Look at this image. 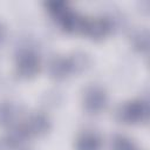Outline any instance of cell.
Returning a JSON list of instances; mask_svg holds the SVG:
<instances>
[{"mask_svg": "<svg viewBox=\"0 0 150 150\" xmlns=\"http://www.w3.org/2000/svg\"><path fill=\"white\" fill-rule=\"evenodd\" d=\"M112 21L105 15H97L93 18L86 16L82 34L90 38L91 40L100 41L110 35L112 32Z\"/></svg>", "mask_w": 150, "mask_h": 150, "instance_id": "obj_7", "label": "cell"}, {"mask_svg": "<svg viewBox=\"0 0 150 150\" xmlns=\"http://www.w3.org/2000/svg\"><path fill=\"white\" fill-rule=\"evenodd\" d=\"M21 134L27 138L46 135L50 129V120L45 112H32L16 123Z\"/></svg>", "mask_w": 150, "mask_h": 150, "instance_id": "obj_5", "label": "cell"}, {"mask_svg": "<svg viewBox=\"0 0 150 150\" xmlns=\"http://www.w3.org/2000/svg\"><path fill=\"white\" fill-rule=\"evenodd\" d=\"M107 90L98 84L88 86L82 94V107L90 115H97L104 111L108 107Z\"/></svg>", "mask_w": 150, "mask_h": 150, "instance_id": "obj_6", "label": "cell"}, {"mask_svg": "<svg viewBox=\"0 0 150 150\" xmlns=\"http://www.w3.org/2000/svg\"><path fill=\"white\" fill-rule=\"evenodd\" d=\"M111 150H141L138 145L128 136L115 135L111 139Z\"/></svg>", "mask_w": 150, "mask_h": 150, "instance_id": "obj_10", "label": "cell"}, {"mask_svg": "<svg viewBox=\"0 0 150 150\" xmlns=\"http://www.w3.org/2000/svg\"><path fill=\"white\" fill-rule=\"evenodd\" d=\"M150 108L148 101L143 98H132L120 105L117 109V118L127 125H138L148 122Z\"/></svg>", "mask_w": 150, "mask_h": 150, "instance_id": "obj_3", "label": "cell"}, {"mask_svg": "<svg viewBox=\"0 0 150 150\" xmlns=\"http://www.w3.org/2000/svg\"><path fill=\"white\" fill-rule=\"evenodd\" d=\"M102 137L93 130L80 132L75 139V150H102Z\"/></svg>", "mask_w": 150, "mask_h": 150, "instance_id": "obj_8", "label": "cell"}, {"mask_svg": "<svg viewBox=\"0 0 150 150\" xmlns=\"http://www.w3.org/2000/svg\"><path fill=\"white\" fill-rule=\"evenodd\" d=\"M19 107L11 101L0 102V125L2 127H13L19 121Z\"/></svg>", "mask_w": 150, "mask_h": 150, "instance_id": "obj_9", "label": "cell"}, {"mask_svg": "<svg viewBox=\"0 0 150 150\" xmlns=\"http://www.w3.org/2000/svg\"><path fill=\"white\" fill-rule=\"evenodd\" d=\"M88 56L83 53H75L71 55L54 56L48 63L49 76L54 80H64L69 76L81 73L88 67Z\"/></svg>", "mask_w": 150, "mask_h": 150, "instance_id": "obj_2", "label": "cell"}, {"mask_svg": "<svg viewBox=\"0 0 150 150\" xmlns=\"http://www.w3.org/2000/svg\"><path fill=\"white\" fill-rule=\"evenodd\" d=\"M45 8L63 32L69 34L83 33L86 16L77 13L67 1H47L45 2Z\"/></svg>", "mask_w": 150, "mask_h": 150, "instance_id": "obj_1", "label": "cell"}, {"mask_svg": "<svg viewBox=\"0 0 150 150\" xmlns=\"http://www.w3.org/2000/svg\"><path fill=\"white\" fill-rule=\"evenodd\" d=\"M131 43L132 47L139 52V53H145L149 47V34L145 29L137 30L132 34L131 36Z\"/></svg>", "mask_w": 150, "mask_h": 150, "instance_id": "obj_11", "label": "cell"}, {"mask_svg": "<svg viewBox=\"0 0 150 150\" xmlns=\"http://www.w3.org/2000/svg\"><path fill=\"white\" fill-rule=\"evenodd\" d=\"M6 34H7V29H6V26L0 22V45L4 42L5 38H6Z\"/></svg>", "mask_w": 150, "mask_h": 150, "instance_id": "obj_12", "label": "cell"}, {"mask_svg": "<svg viewBox=\"0 0 150 150\" xmlns=\"http://www.w3.org/2000/svg\"><path fill=\"white\" fill-rule=\"evenodd\" d=\"M42 68V62L39 54L30 48L21 49L15 57L14 70L15 74L25 80L35 77Z\"/></svg>", "mask_w": 150, "mask_h": 150, "instance_id": "obj_4", "label": "cell"}]
</instances>
